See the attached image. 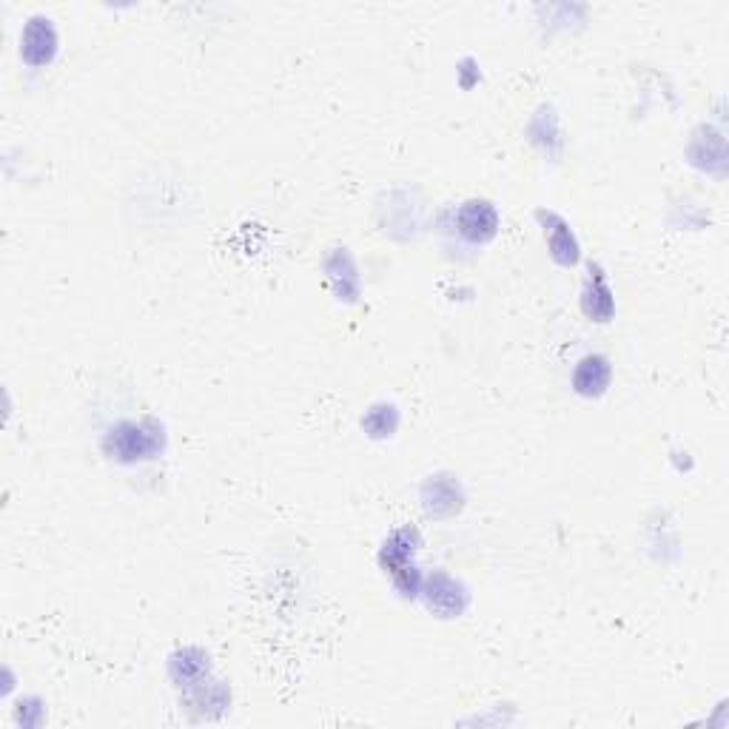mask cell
Instances as JSON below:
<instances>
[{
  "mask_svg": "<svg viewBox=\"0 0 729 729\" xmlns=\"http://www.w3.org/2000/svg\"><path fill=\"white\" fill-rule=\"evenodd\" d=\"M106 448L112 450L117 459H123V462H134V459L149 456L151 450L157 448V445H154L151 433L143 430V425L126 422V425H120L117 430H112V436H109Z\"/></svg>",
  "mask_w": 729,
  "mask_h": 729,
  "instance_id": "1",
  "label": "cell"
},
{
  "mask_svg": "<svg viewBox=\"0 0 729 729\" xmlns=\"http://www.w3.org/2000/svg\"><path fill=\"white\" fill-rule=\"evenodd\" d=\"M20 46H23L20 52H23V57H26L32 66L49 63L52 55H55V46H57L55 29L49 26V20H43V18L29 20V26H26V32H23Z\"/></svg>",
  "mask_w": 729,
  "mask_h": 729,
  "instance_id": "2",
  "label": "cell"
},
{
  "mask_svg": "<svg viewBox=\"0 0 729 729\" xmlns=\"http://www.w3.org/2000/svg\"><path fill=\"white\" fill-rule=\"evenodd\" d=\"M496 225H499V217L487 203H468L459 211V231L473 243L490 240L496 234Z\"/></svg>",
  "mask_w": 729,
  "mask_h": 729,
  "instance_id": "3",
  "label": "cell"
},
{
  "mask_svg": "<svg viewBox=\"0 0 729 729\" xmlns=\"http://www.w3.org/2000/svg\"><path fill=\"white\" fill-rule=\"evenodd\" d=\"M573 385L576 391L584 396H596L607 385H610V362L604 356H584L579 365H576V374H573Z\"/></svg>",
  "mask_w": 729,
  "mask_h": 729,
  "instance_id": "4",
  "label": "cell"
},
{
  "mask_svg": "<svg viewBox=\"0 0 729 729\" xmlns=\"http://www.w3.org/2000/svg\"><path fill=\"white\" fill-rule=\"evenodd\" d=\"M590 282H587V291H584V311L590 317H596L599 322H607V317L613 314V294L607 288V280L599 268H590Z\"/></svg>",
  "mask_w": 729,
  "mask_h": 729,
  "instance_id": "5",
  "label": "cell"
}]
</instances>
